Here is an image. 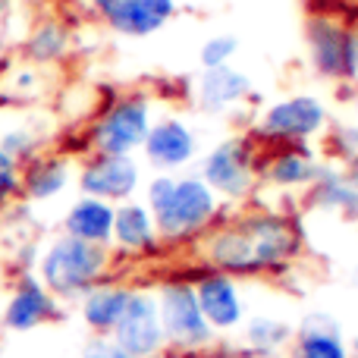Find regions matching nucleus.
I'll return each mask as SVG.
<instances>
[{"label":"nucleus","instance_id":"1","mask_svg":"<svg viewBox=\"0 0 358 358\" xmlns=\"http://www.w3.org/2000/svg\"><path fill=\"white\" fill-rule=\"evenodd\" d=\"M302 229L289 214L248 210L239 217L214 220L198 236V258L208 271L227 277H258L283 271L302 255Z\"/></svg>","mask_w":358,"mask_h":358},{"label":"nucleus","instance_id":"2","mask_svg":"<svg viewBox=\"0 0 358 358\" xmlns=\"http://www.w3.org/2000/svg\"><path fill=\"white\" fill-rule=\"evenodd\" d=\"M110 245H94V242H82L60 233L41 248L35 277L57 302H69V299H82L92 286L104 283L110 277Z\"/></svg>","mask_w":358,"mask_h":358},{"label":"nucleus","instance_id":"3","mask_svg":"<svg viewBox=\"0 0 358 358\" xmlns=\"http://www.w3.org/2000/svg\"><path fill=\"white\" fill-rule=\"evenodd\" d=\"M151 123H155L151 101L142 92L120 94L94 117L92 132H88V148H92V155L132 157L136 151H142Z\"/></svg>","mask_w":358,"mask_h":358},{"label":"nucleus","instance_id":"4","mask_svg":"<svg viewBox=\"0 0 358 358\" xmlns=\"http://www.w3.org/2000/svg\"><path fill=\"white\" fill-rule=\"evenodd\" d=\"M161 242L198 239L220 217V198L201 182V176H182L173 182L170 198L151 210Z\"/></svg>","mask_w":358,"mask_h":358},{"label":"nucleus","instance_id":"5","mask_svg":"<svg viewBox=\"0 0 358 358\" xmlns=\"http://www.w3.org/2000/svg\"><path fill=\"white\" fill-rule=\"evenodd\" d=\"M327 126V104L317 94H289L258 113L255 136L267 145H308L311 138L324 136Z\"/></svg>","mask_w":358,"mask_h":358},{"label":"nucleus","instance_id":"6","mask_svg":"<svg viewBox=\"0 0 358 358\" xmlns=\"http://www.w3.org/2000/svg\"><path fill=\"white\" fill-rule=\"evenodd\" d=\"M201 182L227 201H242L258 185V148L248 136L217 142L201 161Z\"/></svg>","mask_w":358,"mask_h":358},{"label":"nucleus","instance_id":"7","mask_svg":"<svg viewBox=\"0 0 358 358\" xmlns=\"http://www.w3.org/2000/svg\"><path fill=\"white\" fill-rule=\"evenodd\" d=\"M155 299L167 346L179 349V352H201L214 343V330L204 321L189 280H167L157 286Z\"/></svg>","mask_w":358,"mask_h":358},{"label":"nucleus","instance_id":"8","mask_svg":"<svg viewBox=\"0 0 358 358\" xmlns=\"http://www.w3.org/2000/svg\"><path fill=\"white\" fill-rule=\"evenodd\" d=\"M308 63L327 82H358V41L349 25L334 16H308L305 22Z\"/></svg>","mask_w":358,"mask_h":358},{"label":"nucleus","instance_id":"9","mask_svg":"<svg viewBox=\"0 0 358 358\" xmlns=\"http://www.w3.org/2000/svg\"><path fill=\"white\" fill-rule=\"evenodd\" d=\"M110 340L117 343L129 358H157L164 352V327L157 315V299L148 289H132L123 317L110 330Z\"/></svg>","mask_w":358,"mask_h":358},{"label":"nucleus","instance_id":"10","mask_svg":"<svg viewBox=\"0 0 358 358\" xmlns=\"http://www.w3.org/2000/svg\"><path fill=\"white\" fill-rule=\"evenodd\" d=\"M60 315H63L60 302L44 289L41 280L31 271H22L3 302L0 324H3V330H10V334H29V330H38V327H44V324L60 321Z\"/></svg>","mask_w":358,"mask_h":358},{"label":"nucleus","instance_id":"11","mask_svg":"<svg viewBox=\"0 0 358 358\" xmlns=\"http://www.w3.org/2000/svg\"><path fill=\"white\" fill-rule=\"evenodd\" d=\"M92 10L113 35L151 38L176 16V0H92Z\"/></svg>","mask_w":358,"mask_h":358},{"label":"nucleus","instance_id":"12","mask_svg":"<svg viewBox=\"0 0 358 358\" xmlns=\"http://www.w3.org/2000/svg\"><path fill=\"white\" fill-rule=\"evenodd\" d=\"M79 192L88 198H101L110 204L132 201L138 192L142 173L132 157H110V155H92L82 161L79 173H76Z\"/></svg>","mask_w":358,"mask_h":358},{"label":"nucleus","instance_id":"13","mask_svg":"<svg viewBox=\"0 0 358 358\" xmlns=\"http://www.w3.org/2000/svg\"><path fill=\"white\" fill-rule=\"evenodd\" d=\"M198 299V308H201L204 321L214 334H227V330H236L242 321H245V305H242V292L236 286L233 277L227 273L208 271L198 277V283H192Z\"/></svg>","mask_w":358,"mask_h":358},{"label":"nucleus","instance_id":"14","mask_svg":"<svg viewBox=\"0 0 358 358\" xmlns=\"http://www.w3.org/2000/svg\"><path fill=\"white\" fill-rule=\"evenodd\" d=\"M142 155L148 157L151 167L164 170H179L185 164H192V157L198 155V136L192 126H185L176 117H164L157 123H151L148 136H145Z\"/></svg>","mask_w":358,"mask_h":358},{"label":"nucleus","instance_id":"15","mask_svg":"<svg viewBox=\"0 0 358 358\" xmlns=\"http://www.w3.org/2000/svg\"><path fill=\"white\" fill-rule=\"evenodd\" d=\"M255 92L248 73L229 66H210L201 69L195 79V104L204 113H229L233 107H239L242 101H248Z\"/></svg>","mask_w":358,"mask_h":358},{"label":"nucleus","instance_id":"16","mask_svg":"<svg viewBox=\"0 0 358 358\" xmlns=\"http://www.w3.org/2000/svg\"><path fill=\"white\" fill-rule=\"evenodd\" d=\"M161 245L155 217H151L148 204L142 201H123L113 204V233L110 248H120L126 255H148Z\"/></svg>","mask_w":358,"mask_h":358},{"label":"nucleus","instance_id":"17","mask_svg":"<svg viewBox=\"0 0 358 358\" xmlns=\"http://www.w3.org/2000/svg\"><path fill=\"white\" fill-rule=\"evenodd\" d=\"M321 164L315 161V155H308L305 145H283L277 148L267 161L258 157V182L277 185V189H308L315 182Z\"/></svg>","mask_w":358,"mask_h":358},{"label":"nucleus","instance_id":"18","mask_svg":"<svg viewBox=\"0 0 358 358\" xmlns=\"http://www.w3.org/2000/svg\"><path fill=\"white\" fill-rule=\"evenodd\" d=\"M292 358H349L340 321L324 311L308 315L292 330Z\"/></svg>","mask_w":358,"mask_h":358},{"label":"nucleus","instance_id":"19","mask_svg":"<svg viewBox=\"0 0 358 358\" xmlns=\"http://www.w3.org/2000/svg\"><path fill=\"white\" fill-rule=\"evenodd\" d=\"M50 94V69L35 66L29 60H6L0 66V104L6 107H31L41 104Z\"/></svg>","mask_w":358,"mask_h":358},{"label":"nucleus","instance_id":"20","mask_svg":"<svg viewBox=\"0 0 358 358\" xmlns=\"http://www.w3.org/2000/svg\"><path fill=\"white\" fill-rule=\"evenodd\" d=\"M69 50H73V31L60 19H38L22 35V44H19L22 60L35 63V66H48V69L60 66L69 57Z\"/></svg>","mask_w":358,"mask_h":358},{"label":"nucleus","instance_id":"21","mask_svg":"<svg viewBox=\"0 0 358 358\" xmlns=\"http://www.w3.org/2000/svg\"><path fill=\"white\" fill-rule=\"evenodd\" d=\"M69 182H73V161L57 151H44L22 167L25 201H54Z\"/></svg>","mask_w":358,"mask_h":358},{"label":"nucleus","instance_id":"22","mask_svg":"<svg viewBox=\"0 0 358 358\" xmlns=\"http://www.w3.org/2000/svg\"><path fill=\"white\" fill-rule=\"evenodd\" d=\"M129 292L132 289L126 283H113V280H104V283L92 286V289L79 299V315H82V321H85V327L92 330L94 336H110V330L117 327V321L123 317Z\"/></svg>","mask_w":358,"mask_h":358},{"label":"nucleus","instance_id":"23","mask_svg":"<svg viewBox=\"0 0 358 358\" xmlns=\"http://www.w3.org/2000/svg\"><path fill=\"white\" fill-rule=\"evenodd\" d=\"M60 229L73 239L82 242H94V245H110V233H113V204L101 201V198H88L79 195L69 210L63 214Z\"/></svg>","mask_w":358,"mask_h":358},{"label":"nucleus","instance_id":"24","mask_svg":"<svg viewBox=\"0 0 358 358\" xmlns=\"http://www.w3.org/2000/svg\"><path fill=\"white\" fill-rule=\"evenodd\" d=\"M245 343L258 355H277L292 343V327L280 317H252L245 324Z\"/></svg>","mask_w":358,"mask_h":358},{"label":"nucleus","instance_id":"25","mask_svg":"<svg viewBox=\"0 0 358 358\" xmlns=\"http://www.w3.org/2000/svg\"><path fill=\"white\" fill-rule=\"evenodd\" d=\"M0 151L10 155L19 167H25L29 161H35L38 155L48 151V142L31 123H13L6 129H0Z\"/></svg>","mask_w":358,"mask_h":358},{"label":"nucleus","instance_id":"26","mask_svg":"<svg viewBox=\"0 0 358 358\" xmlns=\"http://www.w3.org/2000/svg\"><path fill=\"white\" fill-rule=\"evenodd\" d=\"M239 48H242L239 35H210L198 50V63H201V69L229 66L236 60V54H239Z\"/></svg>","mask_w":358,"mask_h":358},{"label":"nucleus","instance_id":"27","mask_svg":"<svg viewBox=\"0 0 358 358\" xmlns=\"http://www.w3.org/2000/svg\"><path fill=\"white\" fill-rule=\"evenodd\" d=\"M19 198H22V167L0 151V210H6Z\"/></svg>","mask_w":358,"mask_h":358},{"label":"nucleus","instance_id":"28","mask_svg":"<svg viewBox=\"0 0 358 358\" xmlns=\"http://www.w3.org/2000/svg\"><path fill=\"white\" fill-rule=\"evenodd\" d=\"M79 358H129L110 336H92V340L82 346Z\"/></svg>","mask_w":358,"mask_h":358},{"label":"nucleus","instance_id":"29","mask_svg":"<svg viewBox=\"0 0 358 358\" xmlns=\"http://www.w3.org/2000/svg\"><path fill=\"white\" fill-rule=\"evenodd\" d=\"M336 148L346 161H358V123L336 126Z\"/></svg>","mask_w":358,"mask_h":358},{"label":"nucleus","instance_id":"30","mask_svg":"<svg viewBox=\"0 0 358 358\" xmlns=\"http://www.w3.org/2000/svg\"><path fill=\"white\" fill-rule=\"evenodd\" d=\"M6 54H10V44H6V35L0 31V66L6 63Z\"/></svg>","mask_w":358,"mask_h":358},{"label":"nucleus","instance_id":"31","mask_svg":"<svg viewBox=\"0 0 358 358\" xmlns=\"http://www.w3.org/2000/svg\"><path fill=\"white\" fill-rule=\"evenodd\" d=\"M10 6H13V0H0V22L10 16Z\"/></svg>","mask_w":358,"mask_h":358},{"label":"nucleus","instance_id":"32","mask_svg":"<svg viewBox=\"0 0 358 358\" xmlns=\"http://www.w3.org/2000/svg\"><path fill=\"white\" fill-rule=\"evenodd\" d=\"M352 35H355V41H358V22L352 25Z\"/></svg>","mask_w":358,"mask_h":358},{"label":"nucleus","instance_id":"33","mask_svg":"<svg viewBox=\"0 0 358 358\" xmlns=\"http://www.w3.org/2000/svg\"><path fill=\"white\" fill-rule=\"evenodd\" d=\"M352 6H355V10H358V0H352Z\"/></svg>","mask_w":358,"mask_h":358},{"label":"nucleus","instance_id":"34","mask_svg":"<svg viewBox=\"0 0 358 358\" xmlns=\"http://www.w3.org/2000/svg\"><path fill=\"white\" fill-rule=\"evenodd\" d=\"M355 283H358V271H355Z\"/></svg>","mask_w":358,"mask_h":358}]
</instances>
